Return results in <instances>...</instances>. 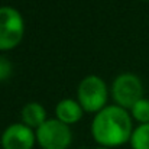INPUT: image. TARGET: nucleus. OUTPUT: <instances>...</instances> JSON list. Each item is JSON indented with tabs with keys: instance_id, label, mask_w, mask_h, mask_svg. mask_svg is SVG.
<instances>
[{
	"instance_id": "obj_4",
	"label": "nucleus",
	"mask_w": 149,
	"mask_h": 149,
	"mask_svg": "<svg viewBox=\"0 0 149 149\" xmlns=\"http://www.w3.org/2000/svg\"><path fill=\"white\" fill-rule=\"evenodd\" d=\"M113 99L117 106L123 109H132L135 103L143 99V86L138 75L132 72H123L117 75L111 86Z\"/></svg>"
},
{
	"instance_id": "obj_7",
	"label": "nucleus",
	"mask_w": 149,
	"mask_h": 149,
	"mask_svg": "<svg viewBox=\"0 0 149 149\" xmlns=\"http://www.w3.org/2000/svg\"><path fill=\"white\" fill-rule=\"evenodd\" d=\"M83 111L84 110H83L81 104L72 99L61 100L55 107L56 119L65 125H74V123L80 122V119L83 117Z\"/></svg>"
},
{
	"instance_id": "obj_2",
	"label": "nucleus",
	"mask_w": 149,
	"mask_h": 149,
	"mask_svg": "<svg viewBox=\"0 0 149 149\" xmlns=\"http://www.w3.org/2000/svg\"><path fill=\"white\" fill-rule=\"evenodd\" d=\"M25 33V22L19 10L10 6L0 7V51L17 47Z\"/></svg>"
},
{
	"instance_id": "obj_9",
	"label": "nucleus",
	"mask_w": 149,
	"mask_h": 149,
	"mask_svg": "<svg viewBox=\"0 0 149 149\" xmlns=\"http://www.w3.org/2000/svg\"><path fill=\"white\" fill-rule=\"evenodd\" d=\"M130 146L132 149H149V123L139 125L136 129H133Z\"/></svg>"
},
{
	"instance_id": "obj_1",
	"label": "nucleus",
	"mask_w": 149,
	"mask_h": 149,
	"mask_svg": "<svg viewBox=\"0 0 149 149\" xmlns=\"http://www.w3.org/2000/svg\"><path fill=\"white\" fill-rule=\"evenodd\" d=\"M133 125L130 114L120 106H107L100 110L91 122V135L103 148L122 146L130 142Z\"/></svg>"
},
{
	"instance_id": "obj_10",
	"label": "nucleus",
	"mask_w": 149,
	"mask_h": 149,
	"mask_svg": "<svg viewBox=\"0 0 149 149\" xmlns=\"http://www.w3.org/2000/svg\"><path fill=\"white\" fill-rule=\"evenodd\" d=\"M130 113H132V117L138 120L141 125L149 123V100L143 97L138 103H135V106L130 109Z\"/></svg>"
},
{
	"instance_id": "obj_3",
	"label": "nucleus",
	"mask_w": 149,
	"mask_h": 149,
	"mask_svg": "<svg viewBox=\"0 0 149 149\" xmlns=\"http://www.w3.org/2000/svg\"><path fill=\"white\" fill-rule=\"evenodd\" d=\"M78 103L84 111L99 113L107 103V86L97 75H88L78 86Z\"/></svg>"
},
{
	"instance_id": "obj_5",
	"label": "nucleus",
	"mask_w": 149,
	"mask_h": 149,
	"mask_svg": "<svg viewBox=\"0 0 149 149\" xmlns=\"http://www.w3.org/2000/svg\"><path fill=\"white\" fill-rule=\"evenodd\" d=\"M36 141L42 149H68L72 141L70 126L58 119H48L36 129Z\"/></svg>"
},
{
	"instance_id": "obj_6",
	"label": "nucleus",
	"mask_w": 149,
	"mask_h": 149,
	"mask_svg": "<svg viewBox=\"0 0 149 149\" xmlns=\"http://www.w3.org/2000/svg\"><path fill=\"white\" fill-rule=\"evenodd\" d=\"M0 142L3 149H32L36 142V132L25 123H13L4 129Z\"/></svg>"
},
{
	"instance_id": "obj_8",
	"label": "nucleus",
	"mask_w": 149,
	"mask_h": 149,
	"mask_svg": "<svg viewBox=\"0 0 149 149\" xmlns=\"http://www.w3.org/2000/svg\"><path fill=\"white\" fill-rule=\"evenodd\" d=\"M22 120L31 129H38L48 120L47 119V110L39 103H35V101L28 103L22 109Z\"/></svg>"
},
{
	"instance_id": "obj_12",
	"label": "nucleus",
	"mask_w": 149,
	"mask_h": 149,
	"mask_svg": "<svg viewBox=\"0 0 149 149\" xmlns=\"http://www.w3.org/2000/svg\"><path fill=\"white\" fill-rule=\"evenodd\" d=\"M96 149H110V148H103V146H100V148H96Z\"/></svg>"
},
{
	"instance_id": "obj_11",
	"label": "nucleus",
	"mask_w": 149,
	"mask_h": 149,
	"mask_svg": "<svg viewBox=\"0 0 149 149\" xmlns=\"http://www.w3.org/2000/svg\"><path fill=\"white\" fill-rule=\"evenodd\" d=\"M12 74V64L7 58L0 55V81L7 80Z\"/></svg>"
}]
</instances>
